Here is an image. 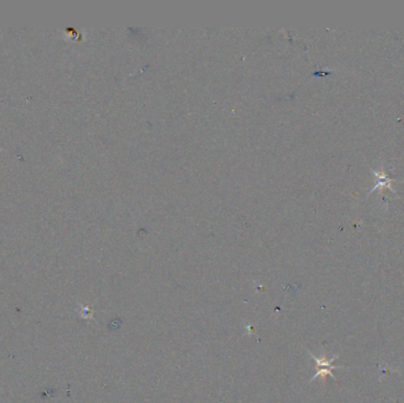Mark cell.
I'll list each match as a JSON object with an SVG mask.
<instances>
[{
  "instance_id": "obj_1",
  "label": "cell",
  "mask_w": 404,
  "mask_h": 403,
  "mask_svg": "<svg viewBox=\"0 0 404 403\" xmlns=\"http://www.w3.org/2000/svg\"><path fill=\"white\" fill-rule=\"evenodd\" d=\"M372 173L374 174V177H376V185H374L373 188L370 190L369 194L374 192V190H377L378 188H388V189L392 190V192H395V190L392 189V187H391V183L394 182L395 180H391V179L384 173L382 168H381V169H378V170L372 169Z\"/></svg>"
}]
</instances>
